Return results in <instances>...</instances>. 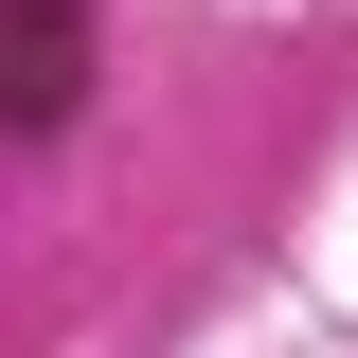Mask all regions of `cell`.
I'll use <instances>...</instances> for the list:
<instances>
[{
  "instance_id": "obj_1",
  "label": "cell",
  "mask_w": 358,
  "mask_h": 358,
  "mask_svg": "<svg viewBox=\"0 0 358 358\" xmlns=\"http://www.w3.org/2000/svg\"><path fill=\"white\" fill-rule=\"evenodd\" d=\"M90 108V0H0V126H72Z\"/></svg>"
}]
</instances>
